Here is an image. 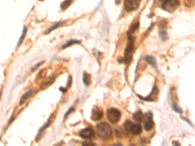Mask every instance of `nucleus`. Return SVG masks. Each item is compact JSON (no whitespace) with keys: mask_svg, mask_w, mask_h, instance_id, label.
Segmentation results:
<instances>
[{"mask_svg":"<svg viewBox=\"0 0 195 146\" xmlns=\"http://www.w3.org/2000/svg\"><path fill=\"white\" fill-rule=\"evenodd\" d=\"M97 131L100 138L103 139H109L112 135V129L106 123H100L97 125Z\"/></svg>","mask_w":195,"mask_h":146,"instance_id":"nucleus-1","label":"nucleus"},{"mask_svg":"<svg viewBox=\"0 0 195 146\" xmlns=\"http://www.w3.org/2000/svg\"><path fill=\"white\" fill-rule=\"evenodd\" d=\"M124 129L127 131L131 132L132 135H140L142 134V127L139 125V124H134L132 123L131 121L127 120L125 123H124Z\"/></svg>","mask_w":195,"mask_h":146,"instance_id":"nucleus-2","label":"nucleus"},{"mask_svg":"<svg viewBox=\"0 0 195 146\" xmlns=\"http://www.w3.org/2000/svg\"><path fill=\"white\" fill-rule=\"evenodd\" d=\"M179 6V0H163L161 7H162L163 10L172 13L176 9H178Z\"/></svg>","mask_w":195,"mask_h":146,"instance_id":"nucleus-3","label":"nucleus"},{"mask_svg":"<svg viewBox=\"0 0 195 146\" xmlns=\"http://www.w3.org/2000/svg\"><path fill=\"white\" fill-rule=\"evenodd\" d=\"M106 116H107V119L109 120V122H111L112 124H115L120 120L121 112L116 108H109L106 112Z\"/></svg>","mask_w":195,"mask_h":146,"instance_id":"nucleus-4","label":"nucleus"},{"mask_svg":"<svg viewBox=\"0 0 195 146\" xmlns=\"http://www.w3.org/2000/svg\"><path fill=\"white\" fill-rule=\"evenodd\" d=\"M140 0H124V7L127 12L135 11L139 8Z\"/></svg>","mask_w":195,"mask_h":146,"instance_id":"nucleus-5","label":"nucleus"},{"mask_svg":"<svg viewBox=\"0 0 195 146\" xmlns=\"http://www.w3.org/2000/svg\"><path fill=\"white\" fill-rule=\"evenodd\" d=\"M104 112L100 107H98V106H95L92 110V114H91V118L93 121H99L102 119Z\"/></svg>","mask_w":195,"mask_h":146,"instance_id":"nucleus-6","label":"nucleus"},{"mask_svg":"<svg viewBox=\"0 0 195 146\" xmlns=\"http://www.w3.org/2000/svg\"><path fill=\"white\" fill-rule=\"evenodd\" d=\"M79 135L84 139H90L95 135V131H94V130L91 127H89V128H86L80 131Z\"/></svg>","mask_w":195,"mask_h":146,"instance_id":"nucleus-7","label":"nucleus"},{"mask_svg":"<svg viewBox=\"0 0 195 146\" xmlns=\"http://www.w3.org/2000/svg\"><path fill=\"white\" fill-rule=\"evenodd\" d=\"M157 95H158V88H157V87H154V88H153V91L151 92V94H150L148 97H140V96H138V97H139L140 99H143V101H155V99H156Z\"/></svg>","mask_w":195,"mask_h":146,"instance_id":"nucleus-8","label":"nucleus"},{"mask_svg":"<svg viewBox=\"0 0 195 146\" xmlns=\"http://www.w3.org/2000/svg\"><path fill=\"white\" fill-rule=\"evenodd\" d=\"M154 126V123H153V120H152V116H151V113H147V118L144 120V130L145 131H150Z\"/></svg>","mask_w":195,"mask_h":146,"instance_id":"nucleus-9","label":"nucleus"},{"mask_svg":"<svg viewBox=\"0 0 195 146\" xmlns=\"http://www.w3.org/2000/svg\"><path fill=\"white\" fill-rule=\"evenodd\" d=\"M138 28H139V21H138V19H135V22H134V23L131 24V26H130L129 31H128V34L133 35L134 33H135V32L138 30Z\"/></svg>","mask_w":195,"mask_h":146,"instance_id":"nucleus-10","label":"nucleus"},{"mask_svg":"<svg viewBox=\"0 0 195 146\" xmlns=\"http://www.w3.org/2000/svg\"><path fill=\"white\" fill-rule=\"evenodd\" d=\"M145 62H148L150 65H152L153 67H157V63H156V61H155V58H154L153 57H150V56H148V57H145Z\"/></svg>","mask_w":195,"mask_h":146,"instance_id":"nucleus-11","label":"nucleus"},{"mask_svg":"<svg viewBox=\"0 0 195 146\" xmlns=\"http://www.w3.org/2000/svg\"><path fill=\"white\" fill-rule=\"evenodd\" d=\"M64 23V22H60V23H57V24H55L53 26H51V28L48 29V30H46L45 31V34H48V33H50L51 31H53V30H55V29H57V28H59L60 25H63Z\"/></svg>","mask_w":195,"mask_h":146,"instance_id":"nucleus-12","label":"nucleus"},{"mask_svg":"<svg viewBox=\"0 0 195 146\" xmlns=\"http://www.w3.org/2000/svg\"><path fill=\"white\" fill-rule=\"evenodd\" d=\"M134 119L137 121V122H142L144 120V114L142 113V111H138L136 112L135 114H134Z\"/></svg>","mask_w":195,"mask_h":146,"instance_id":"nucleus-13","label":"nucleus"},{"mask_svg":"<svg viewBox=\"0 0 195 146\" xmlns=\"http://www.w3.org/2000/svg\"><path fill=\"white\" fill-rule=\"evenodd\" d=\"M82 79H83V83L85 84V86H89L91 84V76L88 74V73L85 72L83 74Z\"/></svg>","mask_w":195,"mask_h":146,"instance_id":"nucleus-14","label":"nucleus"},{"mask_svg":"<svg viewBox=\"0 0 195 146\" xmlns=\"http://www.w3.org/2000/svg\"><path fill=\"white\" fill-rule=\"evenodd\" d=\"M31 94H32V92H31V91H29V92H25V94H24V96L22 97V98H21V101H20V102H19V103H20V105H22V104H23V103H24V101H26V99H28V98H29V97H30V95H31Z\"/></svg>","mask_w":195,"mask_h":146,"instance_id":"nucleus-15","label":"nucleus"},{"mask_svg":"<svg viewBox=\"0 0 195 146\" xmlns=\"http://www.w3.org/2000/svg\"><path fill=\"white\" fill-rule=\"evenodd\" d=\"M80 41L79 40H74V39H72V40H69V42H66L64 46H63V49H65V48H68V47H70V46H72L73 44H79Z\"/></svg>","mask_w":195,"mask_h":146,"instance_id":"nucleus-16","label":"nucleus"},{"mask_svg":"<svg viewBox=\"0 0 195 146\" xmlns=\"http://www.w3.org/2000/svg\"><path fill=\"white\" fill-rule=\"evenodd\" d=\"M72 3V0H64V1L60 4V8H62V10H65L66 8L69 7V5Z\"/></svg>","mask_w":195,"mask_h":146,"instance_id":"nucleus-17","label":"nucleus"},{"mask_svg":"<svg viewBox=\"0 0 195 146\" xmlns=\"http://www.w3.org/2000/svg\"><path fill=\"white\" fill-rule=\"evenodd\" d=\"M54 80H55V76H53L52 78H49V80H47L46 82H44V84H42V85H41V88H42V89L47 88L49 85H51V84L53 83V81H54Z\"/></svg>","mask_w":195,"mask_h":146,"instance_id":"nucleus-18","label":"nucleus"},{"mask_svg":"<svg viewBox=\"0 0 195 146\" xmlns=\"http://www.w3.org/2000/svg\"><path fill=\"white\" fill-rule=\"evenodd\" d=\"M26 31H28V28H26V26H24V30H23V34H22V36H21V39L19 40L18 46H20V45H21V44L23 43L24 39V37H25V34H26Z\"/></svg>","mask_w":195,"mask_h":146,"instance_id":"nucleus-19","label":"nucleus"},{"mask_svg":"<svg viewBox=\"0 0 195 146\" xmlns=\"http://www.w3.org/2000/svg\"><path fill=\"white\" fill-rule=\"evenodd\" d=\"M160 36H161V38H162V40H165V39L167 38V32H166L165 29L160 30Z\"/></svg>","mask_w":195,"mask_h":146,"instance_id":"nucleus-20","label":"nucleus"},{"mask_svg":"<svg viewBox=\"0 0 195 146\" xmlns=\"http://www.w3.org/2000/svg\"><path fill=\"white\" fill-rule=\"evenodd\" d=\"M51 123H52V118H49V120L47 121V123L45 124V126H43V127H42L41 129H40V131H44L47 127H48V126H49Z\"/></svg>","mask_w":195,"mask_h":146,"instance_id":"nucleus-21","label":"nucleus"},{"mask_svg":"<svg viewBox=\"0 0 195 146\" xmlns=\"http://www.w3.org/2000/svg\"><path fill=\"white\" fill-rule=\"evenodd\" d=\"M74 110H75V109H74V107H73V106H72V107H70V108L69 109V111H68V112H66V113L64 114V118L65 119L66 117H69V114L71 113V112H73V111H74Z\"/></svg>","mask_w":195,"mask_h":146,"instance_id":"nucleus-22","label":"nucleus"},{"mask_svg":"<svg viewBox=\"0 0 195 146\" xmlns=\"http://www.w3.org/2000/svg\"><path fill=\"white\" fill-rule=\"evenodd\" d=\"M173 106H174V110H175V111L179 112V113H181V109L178 107V105H177V104H175V103H174V104H173Z\"/></svg>","mask_w":195,"mask_h":146,"instance_id":"nucleus-23","label":"nucleus"},{"mask_svg":"<svg viewBox=\"0 0 195 146\" xmlns=\"http://www.w3.org/2000/svg\"><path fill=\"white\" fill-rule=\"evenodd\" d=\"M43 62H38V63H37L36 65H34V66H33V67L31 68V70H32V71H33V70H35V69H36V68L38 67V66H40V65H41V64H43Z\"/></svg>","mask_w":195,"mask_h":146,"instance_id":"nucleus-24","label":"nucleus"},{"mask_svg":"<svg viewBox=\"0 0 195 146\" xmlns=\"http://www.w3.org/2000/svg\"><path fill=\"white\" fill-rule=\"evenodd\" d=\"M71 86V76L69 77V87H70Z\"/></svg>","mask_w":195,"mask_h":146,"instance_id":"nucleus-25","label":"nucleus"},{"mask_svg":"<svg viewBox=\"0 0 195 146\" xmlns=\"http://www.w3.org/2000/svg\"><path fill=\"white\" fill-rule=\"evenodd\" d=\"M60 90L62 91L63 92H65L66 91H68V89H64V88H60Z\"/></svg>","mask_w":195,"mask_h":146,"instance_id":"nucleus-26","label":"nucleus"},{"mask_svg":"<svg viewBox=\"0 0 195 146\" xmlns=\"http://www.w3.org/2000/svg\"><path fill=\"white\" fill-rule=\"evenodd\" d=\"M173 144H176V145H179V143L178 141H173Z\"/></svg>","mask_w":195,"mask_h":146,"instance_id":"nucleus-27","label":"nucleus"},{"mask_svg":"<svg viewBox=\"0 0 195 146\" xmlns=\"http://www.w3.org/2000/svg\"><path fill=\"white\" fill-rule=\"evenodd\" d=\"M162 1H163V0H162Z\"/></svg>","mask_w":195,"mask_h":146,"instance_id":"nucleus-28","label":"nucleus"}]
</instances>
